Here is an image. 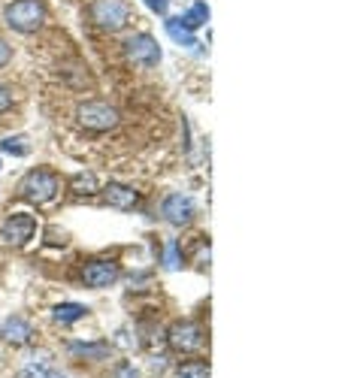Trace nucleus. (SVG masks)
Segmentation results:
<instances>
[{
    "label": "nucleus",
    "mask_w": 363,
    "mask_h": 378,
    "mask_svg": "<svg viewBox=\"0 0 363 378\" xmlns=\"http://www.w3.org/2000/svg\"><path fill=\"white\" fill-rule=\"evenodd\" d=\"M103 200L112 206V209H121V212H127V209H134L136 203H139V191L134 185H124V182H109L106 188H103Z\"/></svg>",
    "instance_id": "10"
},
{
    "label": "nucleus",
    "mask_w": 363,
    "mask_h": 378,
    "mask_svg": "<svg viewBox=\"0 0 363 378\" xmlns=\"http://www.w3.org/2000/svg\"><path fill=\"white\" fill-rule=\"evenodd\" d=\"M19 378H49V367H46V363H40V367H36V363H31L28 369H21Z\"/></svg>",
    "instance_id": "19"
},
{
    "label": "nucleus",
    "mask_w": 363,
    "mask_h": 378,
    "mask_svg": "<svg viewBox=\"0 0 363 378\" xmlns=\"http://www.w3.org/2000/svg\"><path fill=\"white\" fill-rule=\"evenodd\" d=\"M151 12H158V16H166V6H170V0H142Z\"/></svg>",
    "instance_id": "24"
},
{
    "label": "nucleus",
    "mask_w": 363,
    "mask_h": 378,
    "mask_svg": "<svg viewBox=\"0 0 363 378\" xmlns=\"http://www.w3.org/2000/svg\"><path fill=\"white\" fill-rule=\"evenodd\" d=\"M166 345H170V351H176V354H197L206 345L203 327L194 321H176L170 330H166Z\"/></svg>",
    "instance_id": "6"
},
{
    "label": "nucleus",
    "mask_w": 363,
    "mask_h": 378,
    "mask_svg": "<svg viewBox=\"0 0 363 378\" xmlns=\"http://www.w3.org/2000/svg\"><path fill=\"white\" fill-rule=\"evenodd\" d=\"M36 227L40 224H36V218L31 212H12V215L4 221V227H0V239L12 248H24L36 236Z\"/></svg>",
    "instance_id": "7"
},
{
    "label": "nucleus",
    "mask_w": 363,
    "mask_h": 378,
    "mask_svg": "<svg viewBox=\"0 0 363 378\" xmlns=\"http://www.w3.org/2000/svg\"><path fill=\"white\" fill-rule=\"evenodd\" d=\"M70 354L88 357V360H106L109 357V342H70Z\"/></svg>",
    "instance_id": "14"
},
{
    "label": "nucleus",
    "mask_w": 363,
    "mask_h": 378,
    "mask_svg": "<svg viewBox=\"0 0 363 378\" xmlns=\"http://www.w3.org/2000/svg\"><path fill=\"white\" fill-rule=\"evenodd\" d=\"M76 121L88 133H109L121 124V112L106 100H85L76 106Z\"/></svg>",
    "instance_id": "2"
},
{
    "label": "nucleus",
    "mask_w": 363,
    "mask_h": 378,
    "mask_svg": "<svg viewBox=\"0 0 363 378\" xmlns=\"http://www.w3.org/2000/svg\"><path fill=\"white\" fill-rule=\"evenodd\" d=\"M0 151H6V155H16V158H24L31 151L28 136H6V140H0Z\"/></svg>",
    "instance_id": "18"
},
{
    "label": "nucleus",
    "mask_w": 363,
    "mask_h": 378,
    "mask_svg": "<svg viewBox=\"0 0 363 378\" xmlns=\"http://www.w3.org/2000/svg\"><path fill=\"white\" fill-rule=\"evenodd\" d=\"M88 19L94 21V28L106 34H119L131 21V6L127 0H91L88 4Z\"/></svg>",
    "instance_id": "4"
},
{
    "label": "nucleus",
    "mask_w": 363,
    "mask_h": 378,
    "mask_svg": "<svg viewBox=\"0 0 363 378\" xmlns=\"http://www.w3.org/2000/svg\"><path fill=\"white\" fill-rule=\"evenodd\" d=\"M179 242H170V245H166V267H170V270H179Z\"/></svg>",
    "instance_id": "22"
},
{
    "label": "nucleus",
    "mask_w": 363,
    "mask_h": 378,
    "mask_svg": "<svg viewBox=\"0 0 363 378\" xmlns=\"http://www.w3.org/2000/svg\"><path fill=\"white\" fill-rule=\"evenodd\" d=\"M70 191H73L76 197H91V194H97V191H100V182H97V175H94V173L82 170V173L70 175Z\"/></svg>",
    "instance_id": "13"
},
{
    "label": "nucleus",
    "mask_w": 363,
    "mask_h": 378,
    "mask_svg": "<svg viewBox=\"0 0 363 378\" xmlns=\"http://www.w3.org/2000/svg\"><path fill=\"white\" fill-rule=\"evenodd\" d=\"M176 378H212L209 372V363L203 360H185L176 367Z\"/></svg>",
    "instance_id": "17"
},
{
    "label": "nucleus",
    "mask_w": 363,
    "mask_h": 378,
    "mask_svg": "<svg viewBox=\"0 0 363 378\" xmlns=\"http://www.w3.org/2000/svg\"><path fill=\"white\" fill-rule=\"evenodd\" d=\"M115 378H142V375L134 363H119V367H115Z\"/></svg>",
    "instance_id": "20"
},
{
    "label": "nucleus",
    "mask_w": 363,
    "mask_h": 378,
    "mask_svg": "<svg viewBox=\"0 0 363 378\" xmlns=\"http://www.w3.org/2000/svg\"><path fill=\"white\" fill-rule=\"evenodd\" d=\"M9 61H12V46L4 40V36H0V70H4Z\"/></svg>",
    "instance_id": "23"
},
{
    "label": "nucleus",
    "mask_w": 363,
    "mask_h": 378,
    "mask_svg": "<svg viewBox=\"0 0 363 378\" xmlns=\"http://www.w3.org/2000/svg\"><path fill=\"white\" fill-rule=\"evenodd\" d=\"M179 21L185 24L188 31H197L200 24H206V21H209V6H206L203 0H194V4L188 6V12H185V16H182Z\"/></svg>",
    "instance_id": "15"
},
{
    "label": "nucleus",
    "mask_w": 363,
    "mask_h": 378,
    "mask_svg": "<svg viewBox=\"0 0 363 378\" xmlns=\"http://www.w3.org/2000/svg\"><path fill=\"white\" fill-rule=\"evenodd\" d=\"M119 263L115 260H106V257H97V260H88L85 267H82V282L88 287H94V291H103V287H109L119 282Z\"/></svg>",
    "instance_id": "8"
},
{
    "label": "nucleus",
    "mask_w": 363,
    "mask_h": 378,
    "mask_svg": "<svg viewBox=\"0 0 363 378\" xmlns=\"http://www.w3.org/2000/svg\"><path fill=\"white\" fill-rule=\"evenodd\" d=\"M19 197L28 200V203H34V206H49V203H55V200L61 197V175L51 173V170H46V167L31 170V173L19 182Z\"/></svg>",
    "instance_id": "1"
},
{
    "label": "nucleus",
    "mask_w": 363,
    "mask_h": 378,
    "mask_svg": "<svg viewBox=\"0 0 363 378\" xmlns=\"http://www.w3.org/2000/svg\"><path fill=\"white\" fill-rule=\"evenodd\" d=\"M4 21L16 34H36L46 24V6L40 0H12L4 9Z\"/></svg>",
    "instance_id": "3"
},
{
    "label": "nucleus",
    "mask_w": 363,
    "mask_h": 378,
    "mask_svg": "<svg viewBox=\"0 0 363 378\" xmlns=\"http://www.w3.org/2000/svg\"><path fill=\"white\" fill-rule=\"evenodd\" d=\"M0 336H4V342L12 345V348H21V345H31L34 339V327L24 321V318H6L4 327H0Z\"/></svg>",
    "instance_id": "11"
},
{
    "label": "nucleus",
    "mask_w": 363,
    "mask_h": 378,
    "mask_svg": "<svg viewBox=\"0 0 363 378\" xmlns=\"http://www.w3.org/2000/svg\"><path fill=\"white\" fill-rule=\"evenodd\" d=\"M161 215H164L166 224L185 227V224H191V218H194V200H191L188 194H182V191L166 194L164 203H161Z\"/></svg>",
    "instance_id": "9"
},
{
    "label": "nucleus",
    "mask_w": 363,
    "mask_h": 378,
    "mask_svg": "<svg viewBox=\"0 0 363 378\" xmlns=\"http://www.w3.org/2000/svg\"><path fill=\"white\" fill-rule=\"evenodd\" d=\"M9 109H12V91L6 85H0V116H6Z\"/></svg>",
    "instance_id": "21"
},
{
    "label": "nucleus",
    "mask_w": 363,
    "mask_h": 378,
    "mask_svg": "<svg viewBox=\"0 0 363 378\" xmlns=\"http://www.w3.org/2000/svg\"><path fill=\"white\" fill-rule=\"evenodd\" d=\"M85 315H88V306H82V302H58V306L51 309V318L58 324H76V321H82Z\"/></svg>",
    "instance_id": "12"
},
{
    "label": "nucleus",
    "mask_w": 363,
    "mask_h": 378,
    "mask_svg": "<svg viewBox=\"0 0 363 378\" xmlns=\"http://www.w3.org/2000/svg\"><path fill=\"white\" fill-rule=\"evenodd\" d=\"M164 28H166V34H170V40H176L179 46H188V48L197 46V36H194V31H188L179 19H166Z\"/></svg>",
    "instance_id": "16"
},
{
    "label": "nucleus",
    "mask_w": 363,
    "mask_h": 378,
    "mask_svg": "<svg viewBox=\"0 0 363 378\" xmlns=\"http://www.w3.org/2000/svg\"><path fill=\"white\" fill-rule=\"evenodd\" d=\"M124 48V58L131 61L134 67H142V70H151L161 64V46L158 40H154L151 34H134L127 36V40L121 43Z\"/></svg>",
    "instance_id": "5"
}]
</instances>
